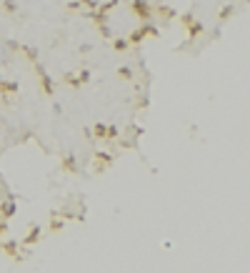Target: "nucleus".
<instances>
[{"instance_id":"obj_3","label":"nucleus","mask_w":250,"mask_h":273,"mask_svg":"<svg viewBox=\"0 0 250 273\" xmlns=\"http://www.w3.org/2000/svg\"><path fill=\"white\" fill-rule=\"evenodd\" d=\"M3 211H5V215H10V213L15 211V203H13V201H8V203H5V208H3Z\"/></svg>"},{"instance_id":"obj_2","label":"nucleus","mask_w":250,"mask_h":273,"mask_svg":"<svg viewBox=\"0 0 250 273\" xmlns=\"http://www.w3.org/2000/svg\"><path fill=\"white\" fill-rule=\"evenodd\" d=\"M38 233H40V228L35 226V228H33V231H30V236H28L25 241H28V243H33V241H35V238H38Z\"/></svg>"},{"instance_id":"obj_1","label":"nucleus","mask_w":250,"mask_h":273,"mask_svg":"<svg viewBox=\"0 0 250 273\" xmlns=\"http://www.w3.org/2000/svg\"><path fill=\"white\" fill-rule=\"evenodd\" d=\"M133 8H135V13L143 15V20H150V5L145 0H133Z\"/></svg>"}]
</instances>
